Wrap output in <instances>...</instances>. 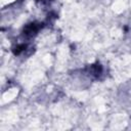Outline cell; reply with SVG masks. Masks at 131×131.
Returning a JSON list of instances; mask_svg holds the SVG:
<instances>
[{
  "label": "cell",
  "mask_w": 131,
  "mask_h": 131,
  "mask_svg": "<svg viewBox=\"0 0 131 131\" xmlns=\"http://www.w3.org/2000/svg\"><path fill=\"white\" fill-rule=\"evenodd\" d=\"M40 30V24H36V23H32L28 26L25 27L24 29V34L26 36H29V37H32L33 35H35L38 31Z\"/></svg>",
  "instance_id": "obj_1"
}]
</instances>
